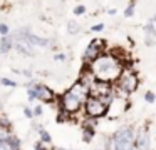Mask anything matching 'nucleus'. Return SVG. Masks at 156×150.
I'll use <instances>...</instances> for the list:
<instances>
[{
    "mask_svg": "<svg viewBox=\"0 0 156 150\" xmlns=\"http://www.w3.org/2000/svg\"><path fill=\"white\" fill-rule=\"evenodd\" d=\"M143 30H144V33H146V45L153 47L154 45V23H153V20H149V22L143 27Z\"/></svg>",
    "mask_w": 156,
    "mask_h": 150,
    "instance_id": "9d476101",
    "label": "nucleus"
},
{
    "mask_svg": "<svg viewBox=\"0 0 156 150\" xmlns=\"http://www.w3.org/2000/svg\"><path fill=\"white\" fill-rule=\"evenodd\" d=\"M134 148L139 150H151V137H149V130L143 128L134 135Z\"/></svg>",
    "mask_w": 156,
    "mask_h": 150,
    "instance_id": "6e6552de",
    "label": "nucleus"
},
{
    "mask_svg": "<svg viewBox=\"0 0 156 150\" xmlns=\"http://www.w3.org/2000/svg\"><path fill=\"white\" fill-rule=\"evenodd\" d=\"M27 95H29V100L30 102H44V103H51L55 100V95L49 87L42 85V83H37V82H32L27 88Z\"/></svg>",
    "mask_w": 156,
    "mask_h": 150,
    "instance_id": "423d86ee",
    "label": "nucleus"
},
{
    "mask_svg": "<svg viewBox=\"0 0 156 150\" xmlns=\"http://www.w3.org/2000/svg\"><path fill=\"white\" fill-rule=\"evenodd\" d=\"M0 35H2V37L9 35V27L5 25V23H0Z\"/></svg>",
    "mask_w": 156,
    "mask_h": 150,
    "instance_id": "6ab92c4d",
    "label": "nucleus"
},
{
    "mask_svg": "<svg viewBox=\"0 0 156 150\" xmlns=\"http://www.w3.org/2000/svg\"><path fill=\"white\" fill-rule=\"evenodd\" d=\"M111 150H134V132L131 127H121L112 133Z\"/></svg>",
    "mask_w": 156,
    "mask_h": 150,
    "instance_id": "20e7f679",
    "label": "nucleus"
},
{
    "mask_svg": "<svg viewBox=\"0 0 156 150\" xmlns=\"http://www.w3.org/2000/svg\"><path fill=\"white\" fill-rule=\"evenodd\" d=\"M144 100L148 103H153V102H154V93H153V92H146L144 93Z\"/></svg>",
    "mask_w": 156,
    "mask_h": 150,
    "instance_id": "a211bd4d",
    "label": "nucleus"
},
{
    "mask_svg": "<svg viewBox=\"0 0 156 150\" xmlns=\"http://www.w3.org/2000/svg\"><path fill=\"white\" fill-rule=\"evenodd\" d=\"M42 110H44V108H42V105H35L34 108H32V115H34V117H41L42 115Z\"/></svg>",
    "mask_w": 156,
    "mask_h": 150,
    "instance_id": "f3484780",
    "label": "nucleus"
},
{
    "mask_svg": "<svg viewBox=\"0 0 156 150\" xmlns=\"http://www.w3.org/2000/svg\"><path fill=\"white\" fill-rule=\"evenodd\" d=\"M0 83L2 85H5V87H17V82H14V80H10V78H0Z\"/></svg>",
    "mask_w": 156,
    "mask_h": 150,
    "instance_id": "2eb2a0df",
    "label": "nucleus"
},
{
    "mask_svg": "<svg viewBox=\"0 0 156 150\" xmlns=\"http://www.w3.org/2000/svg\"><path fill=\"white\" fill-rule=\"evenodd\" d=\"M14 48V37L12 35H5L0 38V53H9Z\"/></svg>",
    "mask_w": 156,
    "mask_h": 150,
    "instance_id": "9b49d317",
    "label": "nucleus"
},
{
    "mask_svg": "<svg viewBox=\"0 0 156 150\" xmlns=\"http://www.w3.org/2000/svg\"><path fill=\"white\" fill-rule=\"evenodd\" d=\"M82 110H84L86 118H94L99 120L101 117H106V112H108V105L102 102L99 97H92L87 95L84 105H82Z\"/></svg>",
    "mask_w": 156,
    "mask_h": 150,
    "instance_id": "39448f33",
    "label": "nucleus"
},
{
    "mask_svg": "<svg viewBox=\"0 0 156 150\" xmlns=\"http://www.w3.org/2000/svg\"><path fill=\"white\" fill-rule=\"evenodd\" d=\"M92 137H94V127L87 125V123H84L82 125V138H84V142H91Z\"/></svg>",
    "mask_w": 156,
    "mask_h": 150,
    "instance_id": "f8f14e48",
    "label": "nucleus"
},
{
    "mask_svg": "<svg viewBox=\"0 0 156 150\" xmlns=\"http://www.w3.org/2000/svg\"><path fill=\"white\" fill-rule=\"evenodd\" d=\"M0 150H20V138L14 133L9 135L7 138L0 140Z\"/></svg>",
    "mask_w": 156,
    "mask_h": 150,
    "instance_id": "1a4fd4ad",
    "label": "nucleus"
},
{
    "mask_svg": "<svg viewBox=\"0 0 156 150\" xmlns=\"http://www.w3.org/2000/svg\"><path fill=\"white\" fill-rule=\"evenodd\" d=\"M62 2H64V0H62Z\"/></svg>",
    "mask_w": 156,
    "mask_h": 150,
    "instance_id": "bb28decb",
    "label": "nucleus"
},
{
    "mask_svg": "<svg viewBox=\"0 0 156 150\" xmlns=\"http://www.w3.org/2000/svg\"><path fill=\"white\" fill-rule=\"evenodd\" d=\"M133 13H134V2H131L128 5V8L124 10V17H133Z\"/></svg>",
    "mask_w": 156,
    "mask_h": 150,
    "instance_id": "dca6fc26",
    "label": "nucleus"
},
{
    "mask_svg": "<svg viewBox=\"0 0 156 150\" xmlns=\"http://www.w3.org/2000/svg\"><path fill=\"white\" fill-rule=\"evenodd\" d=\"M34 148H35V150H49V148H47V147H45V145H44V143H42V142H41V140H37V142H35V145H34Z\"/></svg>",
    "mask_w": 156,
    "mask_h": 150,
    "instance_id": "412c9836",
    "label": "nucleus"
},
{
    "mask_svg": "<svg viewBox=\"0 0 156 150\" xmlns=\"http://www.w3.org/2000/svg\"><path fill=\"white\" fill-rule=\"evenodd\" d=\"M138 85H139V78H138V75H136L133 70H129V68H124L121 72V75L118 77V80L114 82V92H116V95H119V97H128L129 93H133L136 88H138Z\"/></svg>",
    "mask_w": 156,
    "mask_h": 150,
    "instance_id": "7ed1b4c3",
    "label": "nucleus"
},
{
    "mask_svg": "<svg viewBox=\"0 0 156 150\" xmlns=\"http://www.w3.org/2000/svg\"><path fill=\"white\" fill-rule=\"evenodd\" d=\"M54 58H55V60H59V62H66V58H67V57H66L64 53H55Z\"/></svg>",
    "mask_w": 156,
    "mask_h": 150,
    "instance_id": "b1692460",
    "label": "nucleus"
},
{
    "mask_svg": "<svg viewBox=\"0 0 156 150\" xmlns=\"http://www.w3.org/2000/svg\"><path fill=\"white\" fill-rule=\"evenodd\" d=\"M74 13L76 15H82V13H86V7L84 5H77L74 8Z\"/></svg>",
    "mask_w": 156,
    "mask_h": 150,
    "instance_id": "aec40b11",
    "label": "nucleus"
},
{
    "mask_svg": "<svg viewBox=\"0 0 156 150\" xmlns=\"http://www.w3.org/2000/svg\"><path fill=\"white\" fill-rule=\"evenodd\" d=\"M67 28H69V33H72V35H76V33H77L79 30H81V27H79V23H76V22H69Z\"/></svg>",
    "mask_w": 156,
    "mask_h": 150,
    "instance_id": "4468645a",
    "label": "nucleus"
},
{
    "mask_svg": "<svg viewBox=\"0 0 156 150\" xmlns=\"http://www.w3.org/2000/svg\"><path fill=\"white\" fill-rule=\"evenodd\" d=\"M104 40L101 38H94L89 42L87 48L84 50V53H82V62H84V65L87 67L89 63H92L96 58H98L101 53H104Z\"/></svg>",
    "mask_w": 156,
    "mask_h": 150,
    "instance_id": "0eeeda50",
    "label": "nucleus"
},
{
    "mask_svg": "<svg viewBox=\"0 0 156 150\" xmlns=\"http://www.w3.org/2000/svg\"><path fill=\"white\" fill-rule=\"evenodd\" d=\"M87 95H89L87 87H84L81 82H76L71 88L66 90V92L59 97L61 112H64L66 115H74V113L81 112Z\"/></svg>",
    "mask_w": 156,
    "mask_h": 150,
    "instance_id": "f03ea898",
    "label": "nucleus"
},
{
    "mask_svg": "<svg viewBox=\"0 0 156 150\" xmlns=\"http://www.w3.org/2000/svg\"><path fill=\"white\" fill-rule=\"evenodd\" d=\"M91 30L92 32H102V30H104V23H98V25L91 27Z\"/></svg>",
    "mask_w": 156,
    "mask_h": 150,
    "instance_id": "4be33fe9",
    "label": "nucleus"
},
{
    "mask_svg": "<svg viewBox=\"0 0 156 150\" xmlns=\"http://www.w3.org/2000/svg\"><path fill=\"white\" fill-rule=\"evenodd\" d=\"M87 68L91 70L94 80L112 83V82L118 80V77L121 75V72L124 70V63H122V60L119 58V57H116V53L104 52L92 63H89Z\"/></svg>",
    "mask_w": 156,
    "mask_h": 150,
    "instance_id": "f257e3e1",
    "label": "nucleus"
},
{
    "mask_svg": "<svg viewBox=\"0 0 156 150\" xmlns=\"http://www.w3.org/2000/svg\"><path fill=\"white\" fill-rule=\"evenodd\" d=\"M51 150H62V148H55V147H54V148H51Z\"/></svg>",
    "mask_w": 156,
    "mask_h": 150,
    "instance_id": "a878e982",
    "label": "nucleus"
},
{
    "mask_svg": "<svg viewBox=\"0 0 156 150\" xmlns=\"http://www.w3.org/2000/svg\"><path fill=\"white\" fill-rule=\"evenodd\" d=\"M24 113H25V117H27V118H34V115H32V108H30V107H25V108H24Z\"/></svg>",
    "mask_w": 156,
    "mask_h": 150,
    "instance_id": "5701e85b",
    "label": "nucleus"
},
{
    "mask_svg": "<svg viewBox=\"0 0 156 150\" xmlns=\"http://www.w3.org/2000/svg\"><path fill=\"white\" fill-rule=\"evenodd\" d=\"M37 132H39V135H41V142L44 143V145H47V143H51V142H52L51 133H49L45 128H42V127H41V128H39Z\"/></svg>",
    "mask_w": 156,
    "mask_h": 150,
    "instance_id": "ddd939ff",
    "label": "nucleus"
},
{
    "mask_svg": "<svg viewBox=\"0 0 156 150\" xmlns=\"http://www.w3.org/2000/svg\"><path fill=\"white\" fill-rule=\"evenodd\" d=\"M108 13H109V15H116V10H114V8H111Z\"/></svg>",
    "mask_w": 156,
    "mask_h": 150,
    "instance_id": "393cba45",
    "label": "nucleus"
}]
</instances>
